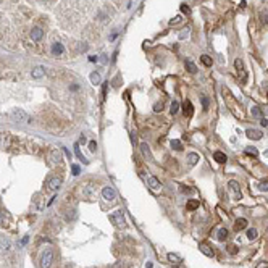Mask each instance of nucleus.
I'll use <instances>...</instances> for the list:
<instances>
[{
    "label": "nucleus",
    "mask_w": 268,
    "mask_h": 268,
    "mask_svg": "<svg viewBox=\"0 0 268 268\" xmlns=\"http://www.w3.org/2000/svg\"><path fill=\"white\" fill-rule=\"evenodd\" d=\"M53 262V250L52 249H45L40 257V268H50Z\"/></svg>",
    "instance_id": "1"
},
{
    "label": "nucleus",
    "mask_w": 268,
    "mask_h": 268,
    "mask_svg": "<svg viewBox=\"0 0 268 268\" xmlns=\"http://www.w3.org/2000/svg\"><path fill=\"white\" fill-rule=\"evenodd\" d=\"M12 116H13V120H16V121L29 123V121H27V120H29V116H27V113H26L23 108H15V110L12 112Z\"/></svg>",
    "instance_id": "2"
},
{
    "label": "nucleus",
    "mask_w": 268,
    "mask_h": 268,
    "mask_svg": "<svg viewBox=\"0 0 268 268\" xmlns=\"http://www.w3.org/2000/svg\"><path fill=\"white\" fill-rule=\"evenodd\" d=\"M110 221L113 223V225H116V226H125L126 225V221H125V216H123V213L121 212H115L113 215H110Z\"/></svg>",
    "instance_id": "3"
},
{
    "label": "nucleus",
    "mask_w": 268,
    "mask_h": 268,
    "mask_svg": "<svg viewBox=\"0 0 268 268\" xmlns=\"http://www.w3.org/2000/svg\"><path fill=\"white\" fill-rule=\"evenodd\" d=\"M60 186H61L60 178L53 176V178H49V179H47V189H49V191H57Z\"/></svg>",
    "instance_id": "4"
},
{
    "label": "nucleus",
    "mask_w": 268,
    "mask_h": 268,
    "mask_svg": "<svg viewBox=\"0 0 268 268\" xmlns=\"http://www.w3.org/2000/svg\"><path fill=\"white\" fill-rule=\"evenodd\" d=\"M246 136L249 137V139H252V140H260L263 137V133L262 131H259V129H247L246 131Z\"/></svg>",
    "instance_id": "5"
},
{
    "label": "nucleus",
    "mask_w": 268,
    "mask_h": 268,
    "mask_svg": "<svg viewBox=\"0 0 268 268\" xmlns=\"http://www.w3.org/2000/svg\"><path fill=\"white\" fill-rule=\"evenodd\" d=\"M102 195H104L105 200H115L116 192H115V189H113V187H104V189H102Z\"/></svg>",
    "instance_id": "6"
},
{
    "label": "nucleus",
    "mask_w": 268,
    "mask_h": 268,
    "mask_svg": "<svg viewBox=\"0 0 268 268\" xmlns=\"http://www.w3.org/2000/svg\"><path fill=\"white\" fill-rule=\"evenodd\" d=\"M147 186L150 189H153V191H158V189H161V183L155 176H149L147 178Z\"/></svg>",
    "instance_id": "7"
},
{
    "label": "nucleus",
    "mask_w": 268,
    "mask_h": 268,
    "mask_svg": "<svg viewBox=\"0 0 268 268\" xmlns=\"http://www.w3.org/2000/svg\"><path fill=\"white\" fill-rule=\"evenodd\" d=\"M42 37H44V31L40 29V27H34V29L31 31V40H34V42H39Z\"/></svg>",
    "instance_id": "8"
},
{
    "label": "nucleus",
    "mask_w": 268,
    "mask_h": 268,
    "mask_svg": "<svg viewBox=\"0 0 268 268\" xmlns=\"http://www.w3.org/2000/svg\"><path fill=\"white\" fill-rule=\"evenodd\" d=\"M44 74H45V68L44 66H36L32 71H31V76L34 78V79H39V78H42Z\"/></svg>",
    "instance_id": "9"
},
{
    "label": "nucleus",
    "mask_w": 268,
    "mask_h": 268,
    "mask_svg": "<svg viewBox=\"0 0 268 268\" xmlns=\"http://www.w3.org/2000/svg\"><path fill=\"white\" fill-rule=\"evenodd\" d=\"M199 249H200V250H202V254H205L207 257H213V255H215L213 249H212L210 246H207V244H204V242H202V244H199Z\"/></svg>",
    "instance_id": "10"
},
{
    "label": "nucleus",
    "mask_w": 268,
    "mask_h": 268,
    "mask_svg": "<svg viewBox=\"0 0 268 268\" xmlns=\"http://www.w3.org/2000/svg\"><path fill=\"white\" fill-rule=\"evenodd\" d=\"M200 160V157H199V153H195V152H191V153H187V163H189V166H194L197 161Z\"/></svg>",
    "instance_id": "11"
},
{
    "label": "nucleus",
    "mask_w": 268,
    "mask_h": 268,
    "mask_svg": "<svg viewBox=\"0 0 268 268\" xmlns=\"http://www.w3.org/2000/svg\"><path fill=\"white\" fill-rule=\"evenodd\" d=\"M183 112H184V116H192V112H194V108H192V104L189 100H186L184 102V105H183Z\"/></svg>",
    "instance_id": "12"
},
{
    "label": "nucleus",
    "mask_w": 268,
    "mask_h": 268,
    "mask_svg": "<svg viewBox=\"0 0 268 268\" xmlns=\"http://www.w3.org/2000/svg\"><path fill=\"white\" fill-rule=\"evenodd\" d=\"M247 226V220L246 218H238L234 223V229L236 231H241V229H244Z\"/></svg>",
    "instance_id": "13"
},
{
    "label": "nucleus",
    "mask_w": 268,
    "mask_h": 268,
    "mask_svg": "<svg viewBox=\"0 0 268 268\" xmlns=\"http://www.w3.org/2000/svg\"><path fill=\"white\" fill-rule=\"evenodd\" d=\"M213 158L218 161V163H226V160H228V157L225 155L223 152H220V150H216V152L213 153Z\"/></svg>",
    "instance_id": "14"
},
{
    "label": "nucleus",
    "mask_w": 268,
    "mask_h": 268,
    "mask_svg": "<svg viewBox=\"0 0 268 268\" xmlns=\"http://www.w3.org/2000/svg\"><path fill=\"white\" fill-rule=\"evenodd\" d=\"M52 52H53V55H63V52H65V49H63V45L61 44H58V42H55L53 45H52Z\"/></svg>",
    "instance_id": "15"
},
{
    "label": "nucleus",
    "mask_w": 268,
    "mask_h": 268,
    "mask_svg": "<svg viewBox=\"0 0 268 268\" xmlns=\"http://www.w3.org/2000/svg\"><path fill=\"white\" fill-rule=\"evenodd\" d=\"M89 79H91V82H92L94 86H97V84H100L102 78H100V74H99V73H95V71H92V73H91V76H89Z\"/></svg>",
    "instance_id": "16"
},
{
    "label": "nucleus",
    "mask_w": 268,
    "mask_h": 268,
    "mask_svg": "<svg viewBox=\"0 0 268 268\" xmlns=\"http://www.w3.org/2000/svg\"><path fill=\"white\" fill-rule=\"evenodd\" d=\"M229 187H231L233 192H236V197L241 199V192H239V184L236 181H229Z\"/></svg>",
    "instance_id": "17"
},
{
    "label": "nucleus",
    "mask_w": 268,
    "mask_h": 268,
    "mask_svg": "<svg viewBox=\"0 0 268 268\" xmlns=\"http://www.w3.org/2000/svg\"><path fill=\"white\" fill-rule=\"evenodd\" d=\"M228 238V229L226 228H221L218 231V234H216V239H218V241H225V239Z\"/></svg>",
    "instance_id": "18"
},
{
    "label": "nucleus",
    "mask_w": 268,
    "mask_h": 268,
    "mask_svg": "<svg viewBox=\"0 0 268 268\" xmlns=\"http://www.w3.org/2000/svg\"><path fill=\"white\" fill-rule=\"evenodd\" d=\"M140 150H142V153H144V157H147V158H152V155H150V150H149V146H147L146 142H142L140 144Z\"/></svg>",
    "instance_id": "19"
},
{
    "label": "nucleus",
    "mask_w": 268,
    "mask_h": 268,
    "mask_svg": "<svg viewBox=\"0 0 268 268\" xmlns=\"http://www.w3.org/2000/svg\"><path fill=\"white\" fill-rule=\"evenodd\" d=\"M50 158H52V161H60V158H61V153H60V150H52V153H50Z\"/></svg>",
    "instance_id": "20"
},
{
    "label": "nucleus",
    "mask_w": 268,
    "mask_h": 268,
    "mask_svg": "<svg viewBox=\"0 0 268 268\" xmlns=\"http://www.w3.org/2000/svg\"><path fill=\"white\" fill-rule=\"evenodd\" d=\"M255 238H257V229H255V228H250V229H247V239H250V241H254Z\"/></svg>",
    "instance_id": "21"
},
{
    "label": "nucleus",
    "mask_w": 268,
    "mask_h": 268,
    "mask_svg": "<svg viewBox=\"0 0 268 268\" xmlns=\"http://www.w3.org/2000/svg\"><path fill=\"white\" fill-rule=\"evenodd\" d=\"M171 147H173L174 150H183V144H181V140H178V139L171 140Z\"/></svg>",
    "instance_id": "22"
},
{
    "label": "nucleus",
    "mask_w": 268,
    "mask_h": 268,
    "mask_svg": "<svg viewBox=\"0 0 268 268\" xmlns=\"http://www.w3.org/2000/svg\"><path fill=\"white\" fill-rule=\"evenodd\" d=\"M168 260H170V262H173V263H179L181 262V257L176 255V254H168Z\"/></svg>",
    "instance_id": "23"
},
{
    "label": "nucleus",
    "mask_w": 268,
    "mask_h": 268,
    "mask_svg": "<svg viewBox=\"0 0 268 268\" xmlns=\"http://www.w3.org/2000/svg\"><path fill=\"white\" fill-rule=\"evenodd\" d=\"M234 66H236V70L241 71V73L244 71V63H242L241 58H236V60H234Z\"/></svg>",
    "instance_id": "24"
},
{
    "label": "nucleus",
    "mask_w": 268,
    "mask_h": 268,
    "mask_svg": "<svg viewBox=\"0 0 268 268\" xmlns=\"http://www.w3.org/2000/svg\"><path fill=\"white\" fill-rule=\"evenodd\" d=\"M200 61L205 65V66H212V58L208 57V55H202V57H200Z\"/></svg>",
    "instance_id": "25"
},
{
    "label": "nucleus",
    "mask_w": 268,
    "mask_h": 268,
    "mask_svg": "<svg viewBox=\"0 0 268 268\" xmlns=\"http://www.w3.org/2000/svg\"><path fill=\"white\" fill-rule=\"evenodd\" d=\"M74 152H76V155H78V158H79V160L87 161V160L84 158V157H82V153H81V150H79V142H78V144H74Z\"/></svg>",
    "instance_id": "26"
},
{
    "label": "nucleus",
    "mask_w": 268,
    "mask_h": 268,
    "mask_svg": "<svg viewBox=\"0 0 268 268\" xmlns=\"http://www.w3.org/2000/svg\"><path fill=\"white\" fill-rule=\"evenodd\" d=\"M187 208H189V210H195V208H199V200H189L187 202Z\"/></svg>",
    "instance_id": "27"
},
{
    "label": "nucleus",
    "mask_w": 268,
    "mask_h": 268,
    "mask_svg": "<svg viewBox=\"0 0 268 268\" xmlns=\"http://www.w3.org/2000/svg\"><path fill=\"white\" fill-rule=\"evenodd\" d=\"M246 153H247V155H252V157H257V155H259V152H257L255 147H247V149H246Z\"/></svg>",
    "instance_id": "28"
},
{
    "label": "nucleus",
    "mask_w": 268,
    "mask_h": 268,
    "mask_svg": "<svg viewBox=\"0 0 268 268\" xmlns=\"http://www.w3.org/2000/svg\"><path fill=\"white\" fill-rule=\"evenodd\" d=\"M178 110H179V104H178V102L174 100L173 104H171V108H170L171 115H176V113H178Z\"/></svg>",
    "instance_id": "29"
},
{
    "label": "nucleus",
    "mask_w": 268,
    "mask_h": 268,
    "mask_svg": "<svg viewBox=\"0 0 268 268\" xmlns=\"http://www.w3.org/2000/svg\"><path fill=\"white\" fill-rule=\"evenodd\" d=\"M186 68H187L189 71H191V73H195V71H197V66H195L192 61H186Z\"/></svg>",
    "instance_id": "30"
},
{
    "label": "nucleus",
    "mask_w": 268,
    "mask_h": 268,
    "mask_svg": "<svg viewBox=\"0 0 268 268\" xmlns=\"http://www.w3.org/2000/svg\"><path fill=\"white\" fill-rule=\"evenodd\" d=\"M252 115L254 116H259V118H262V110L259 107H252Z\"/></svg>",
    "instance_id": "31"
},
{
    "label": "nucleus",
    "mask_w": 268,
    "mask_h": 268,
    "mask_svg": "<svg viewBox=\"0 0 268 268\" xmlns=\"http://www.w3.org/2000/svg\"><path fill=\"white\" fill-rule=\"evenodd\" d=\"M71 171H73L74 176H78V174L81 173V166H79V165H73V166H71Z\"/></svg>",
    "instance_id": "32"
},
{
    "label": "nucleus",
    "mask_w": 268,
    "mask_h": 268,
    "mask_svg": "<svg viewBox=\"0 0 268 268\" xmlns=\"http://www.w3.org/2000/svg\"><path fill=\"white\" fill-rule=\"evenodd\" d=\"M6 225H8V221L5 220V215H3L2 212H0V226H2V228H5Z\"/></svg>",
    "instance_id": "33"
},
{
    "label": "nucleus",
    "mask_w": 268,
    "mask_h": 268,
    "mask_svg": "<svg viewBox=\"0 0 268 268\" xmlns=\"http://www.w3.org/2000/svg\"><path fill=\"white\" fill-rule=\"evenodd\" d=\"M89 150H91V152H95V150H97V142H95V140H91V142H89Z\"/></svg>",
    "instance_id": "34"
},
{
    "label": "nucleus",
    "mask_w": 268,
    "mask_h": 268,
    "mask_svg": "<svg viewBox=\"0 0 268 268\" xmlns=\"http://www.w3.org/2000/svg\"><path fill=\"white\" fill-rule=\"evenodd\" d=\"M228 252L229 254H236V252H238V247H236L234 244H229V246H228Z\"/></svg>",
    "instance_id": "35"
},
{
    "label": "nucleus",
    "mask_w": 268,
    "mask_h": 268,
    "mask_svg": "<svg viewBox=\"0 0 268 268\" xmlns=\"http://www.w3.org/2000/svg\"><path fill=\"white\" fill-rule=\"evenodd\" d=\"M259 189H260V191H268V183H262L259 186Z\"/></svg>",
    "instance_id": "36"
},
{
    "label": "nucleus",
    "mask_w": 268,
    "mask_h": 268,
    "mask_svg": "<svg viewBox=\"0 0 268 268\" xmlns=\"http://www.w3.org/2000/svg\"><path fill=\"white\" fill-rule=\"evenodd\" d=\"M202 104H204V108H208V99L205 97V95L202 97Z\"/></svg>",
    "instance_id": "37"
},
{
    "label": "nucleus",
    "mask_w": 268,
    "mask_h": 268,
    "mask_svg": "<svg viewBox=\"0 0 268 268\" xmlns=\"http://www.w3.org/2000/svg\"><path fill=\"white\" fill-rule=\"evenodd\" d=\"M5 144V133H0V147Z\"/></svg>",
    "instance_id": "38"
},
{
    "label": "nucleus",
    "mask_w": 268,
    "mask_h": 268,
    "mask_svg": "<svg viewBox=\"0 0 268 268\" xmlns=\"http://www.w3.org/2000/svg\"><path fill=\"white\" fill-rule=\"evenodd\" d=\"M181 12H183V13H186V15H187V13L191 12V10H189V6H187V5H181Z\"/></svg>",
    "instance_id": "39"
},
{
    "label": "nucleus",
    "mask_w": 268,
    "mask_h": 268,
    "mask_svg": "<svg viewBox=\"0 0 268 268\" xmlns=\"http://www.w3.org/2000/svg\"><path fill=\"white\" fill-rule=\"evenodd\" d=\"M161 107H163L161 104H155V107H153V112H157V113L161 112Z\"/></svg>",
    "instance_id": "40"
},
{
    "label": "nucleus",
    "mask_w": 268,
    "mask_h": 268,
    "mask_svg": "<svg viewBox=\"0 0 268 268\" xmlns=\"http://www.w3.org/2000/svg\"><path fill=\"white\" fill-rule=\"evenodd\" d=\"M255 268H268V263H267V262H260Z\"/></svg>",
    "instance_id": "41"
},
{
    "label": "nucleus",
    "mask_w": 268,
    "mask_h": 268,
    "mask_svg": "<svg viewBox=\"0 0 268 268\" xmlns=\"http://www.w3.org/2000/svg\"><path fill=\"white\" fill-rule=\"evenodd\" d=\"M260 125H262V126H268V120L262 116V118H260Z\"/></svg>",
    "instance_id": "42"
},
{
    "label": "nucleus",
    "mask_w": 268,
    "mask_h": 268,
    "mask_svg": "<svg viewBox=\"0 0 268 268\" xmlns=\"http://www.w3.org/2000/svg\"><path fill=\"white\" fill-rule=\"evenodd\" d=\"M179 21H181V16H176L174 19H171V23H170V24H176V23H179Z\"/></svg>",
    "instance_id": "43"
},
{
    "label": "nucleus",
    "mask_w": 268,
    "mask_h": 268,
    "mask_svg": "<svg viewBox=\"0 0 268 268\" xmlns=\"http://www.w3.org/2000/svg\"><path fill=\"white\" fill-rule=\"evenodd\" d=\"M63 152H65V155H66L68 158H71V152H70V150H68V149H66V147H63Z\"/></svg>",
    "instance_id": "44"
},
{
    "label": "nucleus",
    "mask_w": 268,
    "mask_h": 268,
    "mask_svg": "<svg viewBox=\"0 0 268 268\" xmlns=\"http://www.w3.org/2000/svg\"><path fill=\"white\" fill-rule=\"evenodd\" d=\"M179 189H181V192H192V189H191V187H184V186H181Z\"/></svg>",
    "instance_id": "45"
},
{
    "label": "nucleus",
    "mask_w": 268,
    "mask_h": 268,
    "mask_svg": "<svg viewBox=\"0 0 268 268\" xmlns=\"http://www.w3.org/2000/svg\"><path fill=\"white\" fill-rule=\"evenodd\" d=\"M89 61H99V57H95V55H91V57H89Z\"/></svg>",
    "instance_id": "46"
},
{
    "label": "nucleus",
    "mask_w": 268,
    "mask_h": 268,
    "mask_svg": "<svg viewBox=\"0 0 268 268\" xmlns=\"http://www.w3.org/2000/svg\"><path fill=\"white\" fill-rule=\"evenodd\" d=\"M84 142H86V137L81 136V137H79V144H84Z\"/></svg>",
    "instance_id": "47"
},
{
    "label": "nucleus",
    "mask_w": 268,
    "mask_h": 268,
    "mask_svg": "<svg viewBox=\"0 0 268 268\" xmlns=\"http://www.w3.org/2000/svg\"><path fill=\"white\" fill-rule=\"evenodd\" d=\"M146 268H153V263H152V262H147V265H146Z\"/></svg>",
    "instance_id": "48"
},
{
    "label": "nucleus",
    "mask_w": 268,
    "mask_h": 268,
    "mask_svg": "<svg viewBox=\"0 0 268 268\" xmlns=\"http://www.w3.org/2000/svg\"><path fill=\"white\" fill-rule=\"evenodd\" d=\"M173 268H179V267H173Z\"/></svg>",
    "instance_id": "49"
},
{
    "label": "nucleus",
    "mask_w": 268,
    "mask_h": 268,
    "mask_svg": "<svg viewBox=\"0 0 268 268\" xmlns=\"http://www.w3.org/2000/svg\"><path fill=\"white\" fill-rule=\"evenodd\" d=\"M0 120H2V115H0Z\"/></svg>",
    "instance_id": "50"
},
{
    "label": "nucleus",
    "mask_w": 268,
    "mask_h": 268,
    "mask_svg": "<svg viewBox=\"0 0 268 268\" xmlns=\"http://www.w3.org/2000/svg\"><path fill=\"white\" fill-rule=\"evenodd\" d=\"M267 95H268V92H267Z\"/></svg>",
    "instance_id": "51"
}]
</instances>
